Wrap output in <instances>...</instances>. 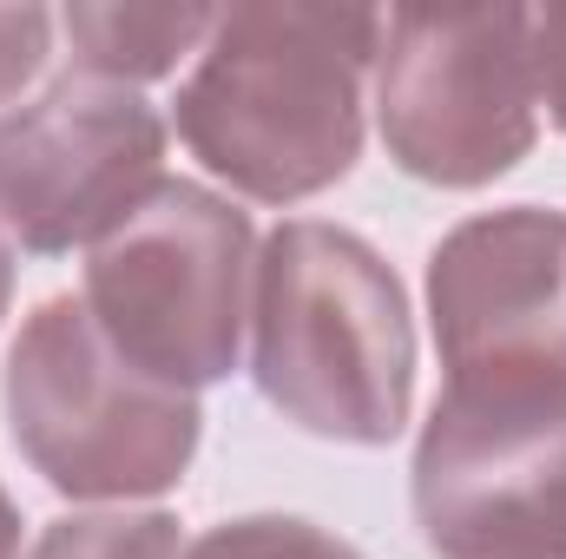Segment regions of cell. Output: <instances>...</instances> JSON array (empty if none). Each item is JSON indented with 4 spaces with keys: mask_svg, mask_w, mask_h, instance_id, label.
Here are the masks:
<instances>
[{
    "mask_svg": "<svg viewBox=\"0 0 566 559\" xmlns=\"http://www.w3.org/2000/svg\"><path fill=\"white\" fill-rule=\"evenodd\" d=\"M0 409L27 467L66 500H151L171 494L198 454L205 409L185 389L133 369L80 296H46L0 376Z\"/></svg>",
    "mask_w": 566,
    "mask_h": 559,
    "instance_id": "cell-3",
    "label": "cell"
},
{
    "mask_svg": "<svg viewBox=\"0 0 566 559\" xmlns=\"http://www.w3.org/2000/svg\"><path fill=\"white\" fill-rule=\"evenodd\" d=\"M376 119L389 158L422 184L474 191L514 171L541 133L534 13H382Z\"/></svg>",
    "mask_w": 566,
    "mask_h": 559,
    "instance_id": "cell-6",
    "label": "cell"
},
{
    "mask_svg": "<svg viewBox=\"0 0 566 559\" xmlns=\"http://www.w3.org/2000/svg\"><path fill=\"white\" fill-rule=\"evenodd\" d=\"M53 27L60 20L46 7H0V106H13L40 80V66L53 53Z\"/></svg>",
    "mask_w": 566,
    "mask_h": 559,
    "instance_id": "cell-12",
    "label": "cell"
},
{
    "mask_svg": "<svg viewBox=\"0 0 566 559\" xmlns=\"http://www.w3.org/2000/svg\"><path fill=\"white\" fill-rule=\"evenodd\" d=\"M211 20H218L211 7H66L60 33L86 80L139 86V80H165L185 53L198 60Z\"/></svg>",
    "mask_w": 566,
    "mask_h": 559,
    "instance_id": "cell-9",
    "label": "cell"
},
{
    "mask_svg": "<svg viewBox=\"0 0 566 559\" xmlns=\"http://www.w3.org/2000/svg\"><path fill=\"white\" fill-rule=\"evenodd\" d=\"M20 553V514H13V500H7V487H0V559Z\"/></svg>",
    "mask_w": 566,
    "mask_h": 559,
    "instance_id": "cell-14",
    "label": "cell"
},
{
    "mask_svg": "<svg viewBox=\"0 0 566 559\" xmlns=\"http://www.w3.org/2000/svg\"><path fill=\"white\" fill-rule=\"evenodd\" d=\"M376 53L382 13L231 7L211 20L178 86V139L238 198H316L349 178L363 151V86Z\"/></svg>",
    "mask_w": 566,
    "mask_h": 559,
    "instance_id": "cell-1",
    "label": "cell"
},
{
    "mask_svg": "<svg viewBox=\"0 0 566 559\" xmlns=\"http://www.w3.org/2000/svg\"><path fill=\"white\" fill-rule=\"evenodd\" d=\"M409 494L434 559H566V362L448 376Z\"/></svg>",
    "mask_w": 566,
    "mask_h": 559,
    "instance_id": "cell-4",
    "label": "cell"
},
{
    "mask_svg": "<svg viewBox=\"0 0 566 559\" xmlns=\"http://www.w3.org/2000/svg\"><path fill=\"white\" fill-rule=\"evenodd\" d=\"M7 296H13V244L0 231V316H7Z\"/></svg>",
    "mask_w": 566,
    "mask_h": 559,
    "instance_id": "cell-15",
    "label": "cell"
},
{
    "mask_svg": "<svg viewBox=\"0 0 566 559\" xmlns=\"http://www.w3.org/2000/svg\"><path fill=\"white\" fill-rule=\"evenodd\" d=\"M441 369L566 362V211L514 204L454 224L428 257Z\"/></svg>",
    "mask_w": 566,
    "mask_h": 559,
    "instance_id": "cell-8",
    "label": "cell"
},
{
    "mask_svg": "<svg viewBox=\"0 0 566 559\" xmlns=\"http://www.w3.org/2000/svg\"><path fill=\"white\" fill-rule=\"evenodd\" d=\"M27 559H185V534L171 514H66L53 520Z\"/></svg>",
    "mask_w": 566,
    "mask_h": 559,
    "instance_id": "cell-10",
    "label": "cell"
},
{
    "mask_svg": "<svg viewBox=\"0 0 566 559\" xmlns=\"http://www.w3.org/2000/svg\"><path fill=\"white\" fill-rule=\"evenodd\" d=\"M251 283V218L191 178H165L106 244H93L80 303L133 369L198 395L244 356Z\"/></svg>",
    "mask_w": 566,
    "mask_h": 559,
    "instance_id": "cell-5",
    "label": "cell"
},
{
    "mask_svg": "<svg viewBox=\"0 0 566 559\" xmlns=\"http://www.w3.org/2000/svg\"><path fill=\"white\" fill-rule=\"evenodd\" d=\"M185 559H363L349 540L310 527V520H290V514H244V520H224L211 534H198Z\"/></svg>",
    "mask_w": 566,
    "mask_h": 559,
    "instance_id": "cell-11",
    "label": "cell"
},
{
    "mask_svg": "<svg viewBox=\"0 0 566 559\" xmlns=\"http://www.w3.org/2000/svg\"><path fill=\"white\" fill-rule=\"evenodd\" d=\"M534 73H541V106L566 133V7L534 13Z\"/></svg>",
    "mask_w": 566,
    "mask_h": 559,
    "instance_id": "cell-13",
    "label": "cell"
},
{
    "mask_svg": "<svg viewBox=\"0 0 566 559\" xmlns=\"http://www.w3.org/2000/svg\"><path fill=\"white\" fill-rule=\"evenodd\" d=\"M165 184V119L133 86L66 73L0 119V231L33 257L106 244Z\"/></svg>",
    "mask_w": 566,
    "mask_h": 559,
    "instance_id": "cell-7",
    "label": "cell"
},
{
    "mask_svg": "<svg viewBox=\"0 0 566 559\" xmlns=\"http://www.w3.org/2000/svg\"><path fill=\"white\" fill-rule=\"evenodd\" d=\"M251 376L303 434L382 447L416 409V323L396 271L343 224L290 218L258 244Z\"/></svg>",
    "mask_w": 566,
    "mask_h": 559,
    "instance_id": "cell-2",
    "label": "cell"
}]
</instances>
